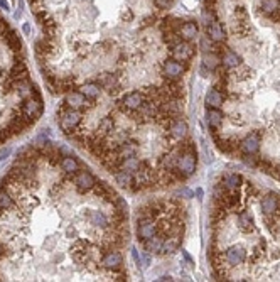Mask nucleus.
Here are the masks:
<instances>
[{
  "label": "nucleus",
  "mask_w": 280,
  "mask_h": 282,
  "mask_svg": "<svg viewBox=\"0 0 280 282\" xmlns=\"http://www.w3.org/2000/svg\"><path fill=\"white\" fill-rule=\"evenodd\" d=\"M58 122H59V127H61V130L66 133V135L71 137V133L76 130L78 127L83 123V113H81V110H75V108H70L68 105H63V107H59L58 110Z\"/></svg>",
  "instance_id": "f257e3e1"
},
{
  "label": "nucleus",
  "mask_w": 280,
  "mask_h": 282,
  "mask_svg": "<svg viewBox=\"0 0 280 282\" xmlns=\"http://www.w3.org/2000/svg\"><path fill=\"white\" fill-rule=\"evenodd\" d=\"M22 113L26 115V117H29L31 120H38L41 115H43L44 112V105H43V96H41L39 93V90L36 88L34 90V93H32L31 98H26V100H22Z\"/></svg>",
  "instance_id": "f03ea898"
},
{
  "label": "nucleus",
  "mask_w": 280,
  "mask_h": 282,
  "mask_svg": "<svg viewBox=\"0 0 280 282\" xmlns=\"http://www.w3.org/2000/svg\"><path fill=\"white\" fill-rule=\"evenodd\" d=\"M196 164H197L196 152H182L181 157H179L177 168L174 171H176V174L179 176L181 181H186L187 178H191V176L194 174Z\"/></svg>",
  "instance_id": "7ed1b4c3"
},
{
  "label": "nucleus",
  "mask_w": 280,
  "mask_h": 282,
  "mask_svg": "<svg viewBox=\"0 0 280 282\" xmlns=\"http://www.w3.org/2000/svg\"><path fill=\"white\" fill-rule=\"evenodd\" d=\"M145 101V95L144 91H132L123 96L122 100L117 101V112H137Z\"/></svg>",
  "instance_id": "20e7f679"
},
{
  "label": "nucleus",
  "mask_w": 280,
  "mask_h": 282,
  "mask_svg": "<svg viewBox=\"0 0 280 282\" xmlns=\"http://www.w3.org/2000/svg\"><path fill=\"white\" fill-rule=\"evenodd\" d=\"M64 105L75 110H90L96 105V101L86 100V96L80 90H70L64 95Z\"/></svg>",
  "instance_id": "39448f33"
},
{
  "label": "nucleus",
  "mask_w": 280,
  "mask_h": 282,
  "mask_svg": "<svg viewBox=\"0 0 280 282\" xmlns=\"http://www.w3.org/2000/svg\"><path fill=\"white\" fill-rule=\"evenodd\" d=\"M157 235V223H155V218H150V216H142V218H137V238L139 242H145L147 238Z\"/></svg>",
  "instance_id": "423d86ee"
},
{
  "label": "nucleus",
  "mask_w": 280,
  "mask_h": 282,
  "mask_svg": "<svg viewBox=\"0 0 280 282\" xmlns=\"http://www.w3.org/2000/svg\"><path fill=\"white\" fill-rule=\"evenodd\" d=\"M187 68H189V64L187 63H181L177 61V59H166V61L162 63V71H164V76L169 78V80H179L184 73L187 71Z\"/></svg>",
  "instance_id": "0eeeda50"
},
{
  "label": "nucleus",
  "mask_w": 280,
  "mask_h": 282,
  "mask_svg": "<svg viewBox=\"0 0 280 282\" xmlns=\"http://www.w3.org/2000/svg\"><path fill=\"white\" fill-rule=\"evenodd\" d=\"M194 53H196V49H194V46L191 44V41H179L177 44H174L171 48L172 58L181 63L191 61L192 56H194Z\"/></svg>",
  "instance_id": "6e6552de"
},
{
  "label": "nucleus",
  "mask_w": 280,
  "mask_h": 282,
  "mask_svg": "<svg viewBox=\"0 0 280 282\" xmlns=\"http://www.w3.org/2000/svg\"><path fill=\"white\" fill-rule=\"evenodd\" d=\"M246 258V250L241 247V245H235V247H229L226 252H223V260L224 265L229 267H236L241 265Z\"/></svg>",
  "instance_id": "1a4fd4ad"
},
{
  "label": "nucleus",
  "mask_w": 280,
  "mask_h": 282,
  "mask_svg": "<svg viewBox=\"0 0 280 282\" xmlns=\"http://www.w3.org/2000/svg\"><path fill=\"white\" fill-rule=\"evenodd\" d=\"M73 183H75V186L78 188V191L86 193V191H91V189L95 188L96 179L93 178V174L88 173V171L80 169L76 174H73Z\"/></svg>",
  "instance_id": "9d476101"
},
{
  "label": "nucleus",
  "mask_w": 280,
  "mask_h": 282,
  "mask_svg": "<svg viewBox=\"0 0 280 282\" xmlns=\"http://www.w3.org/2000/svg\"><path fill=\"white\" fill-rule=\"evenodd\" d=\"M100 260H102V265L105 267V269L117 270V269H120V267H122L123 257H122V253L117 250V248H108V250L102 255Z\"/></svg>",
  "instance_id": "9b49d317"
},
{
  "label": "nucleus",
  "mask_w": 280,
  "mask_h": 282,
  "mask_svg": "<svg viewBox=\"0 0 280 282\" xmlns=\"http://www.w3.org/2000/svg\"><path fill=\"white\" fill-rule=\"evenodd\" d=\"M260 144H261L260 133L251 132L240 140V151L243 154H256L260 151Z\"/></svg>",
  "instance_id": "f8f14e48"
},
{
  "label": "nucleus",
  "mask_w": 280,
  "mask_h": 282,
  "mask_svg": "<svg viewBox=\"0 0 280 282\" xmlns=\"http://www.w3.org/2000/svg\"><path fill=\"white\" fill-rule=\"evenodd\" d=\"M181 149H179V146L172 147L171 151H167V154L162 156V159H160V169L162 171H174L177 168V163H179V157H181Z\"/></svg>",
  "instance_id": "ddd939ff"
},
{
  "label": "nucleus",
  "mask_w": 280,
  "mask_h": 282,
  "mask_svg": "<svg viewBox=\"0 0 280 282\" xmlns=\"http://www.w3.org/2000/svg\"><path fill=\"white\" fill-rule=\"evenodd\" d=\"M206 36L216 44H221L226 41V32H224V27L221 26V22H218V19L206 26Z\"/></svg>",
  "instance_id": "4468645a"
},
{
  "label": "nucleus",
  "mask_w": 280,
  "mask_h": 282,
  "mask_svg": "<svg viewBox=\"0 0 280 282\" xmlns=\"http://www.w3.org/2000/svg\"><path fill=\"white\" fill-rule=\"evenodd\" d=\"M167 133H169V137L174 138V140L181 142L182 138H186V135H187V123L181 118L172 120L171 125L167 128Z\"/></svg>",
  "instance_id": "2eb2a0df"
},
{
  "label": "nucleus",
  "mask_w": 280,
  "mask_h": 282,
  "mask_svg": "<svg viewBox=\"0 0 280 282\" xmlns=\"http://www.w3.org/2000/svg\"><path fill=\"white\" fill-rule=\"evenodd\" d=\"M86 218H88V223L91 226H96V228L108 230L110 226H112V221H110V218L103 213V211H100V210L90 211V213L86 215Z\"/></svg>",
  "instance_id": "dca6fc26"
},
{
  "label": "nucleus",
  "mask_w": 280,
  "mask_h": 282,
  "mask_svg": "<svg viewBox=\"0 0 280 282\" xmlns=\"http://www.w3.org/2000/svg\"><path fill=\"white\" fill-rule=\"evenodd\" d=\"M218 54H221V64L228 69H233V68H236L241 64V58L238 56L235 51H229L228 48L219 49Z\"/></svg>",
  "instance_id": "f3484780"
},
{
  "label": "nucleus",
  "mask_w": 280,
  "mask_h": 282,
  "mask_svg": "<svg viewBox=\"0 0 280 282\" xmlns=\"http://www.w3.org/2000/svg\"><path fill=\"white\" fill-rule=\"evenodd\" d=\"M238 226H240L241 232L245 233H250L255 230V218H253V213L248 210L241 211L240 215H238Z\"/></svg>",
  "instance_id": "a211bd4d"
},
{
  "label": "nucleus",
  "mask_w": 280,
  "mask_h": 282,
  "mask_svg": "<svg viewBox=\"0 0 280 282\" xmlns=\"http://www.w3.org/2000/svg\"><path fill=\"white\" fill-rule=\"evenodd\" d=\"M93 193L96 196L103 198V200H115V198L118 196L117 193H115V189L105 181H96L95 188H93Z\"/></svg>",
  "instance_id": "6ab92c4d"
},
{
  "label": "nucleus",
  "mask_w": 280,
  "mask_h": 282,
  "mask_svg": "<svg viewBox=\"0 0 280 282\" xmlns=\"http://www.w3.org/2000/svg\"><path fill=\"white\" fill-rule=\"evenodd\" d=\"M278 200L280 198L277 195H267L261 200L260 206H261V211H263V215H277V208H278Z\"/></svg>",
  "instance_id": "aec40b11"
},
{
  "label": "nucleus",
  "mask_w": 280,
  "mask_h": 282,
  "mask_svg": "<svg viewBox=\"0 0 280 282\" xmlns=\"http://www.w3.org/2000/svg\"><path fill=\"white\" fill-rule=\"evenodd\" d=\"M144 243V248L149 253H155V255H162V243H164V238L160 237V235H154V237L147 238Z\"/></svg>",
  "instance_id": "412c9836"
},
{
  "label": "nucleus",
  "mask_w": 280,
  "mask_h": 282,
  "mask_svg": "<svg viewBox=\"0 0 280 282\" xmlns=\"http://www.w3.org/2000/svg\"><path fill=\"white\" fill-rule=\"evenodd\" d=\"M80 91L86 96V100L96 101V100H98L100 93H102V86H100L96 81H90V83H85V85H81L80 86Z\"/></svg>",
  "instance_id": "4be33fe9"
},
{
  "label": "nucleus",
  "mask_w": 280,
  "mask_h": 282,
  "mask_svg": "<svg viewBox=\"0 0 280 282\" xmlns=\"http://www.w3.org/2000/svg\"><path fill=\"white\" fill-rule=\"evenodd\" d=\"M197 32H199V29H197L196 22L186 21V22H182L181 29H179V36H181L182 41H192L197 36Z\"/></svg>",
  "instance_id": "5701e85b"
},
{
  "label": "nucleus",
  "mask_w": 280,
  "mask_h": 282,
  "mask_svg": "<svg viewBox=\"0 0 280 282\" xmlns=\"http://www.w3.org/2000/svg\"><path fill=\"white\" fill-rule=\"evenodd\" d=\"M113 176H115V183H117L120 188L130 189L134 186V173H130V171L118 169L117 173H113Z\"/></svg>",
  "instance_id": "b1692460"
},
{
  "label": "nucleus",
  "mask_w": 280,
  "mask_h": 282,
  "mask_svg": "<svg viewBox=\"0 0 280 282\" xmlns=\"http://www.w3.org/2000/svg\"><path fill=\"white\" fill-rule=\"evenodd\" d=\"M181 242H182V235H167L162 243V255H166V253H174L179 248Z\"/></svg>",
  "instance_id": "393cba45"
},
{
  "label": "nucleus",
  "mask_w": 280,
  "mask_h": 282,
  "mask_svg": "<svg viewBox=\"0 0 280 282\" xmlns=\"http://www.w3.org/2000/svg\"><path fill=\"white\" fill-rule=\"evenodd\" d=\"M137 152H139V146H137V142H134V140H125L117 147V154L120 159H125V157H130V156H137Z\"/></svg>",
  "instance_id": "a878e982"
},
{
  "label": "nucleus",
  "mask_w": 280,
  "mask_h": 282,
  "mask_svg": "<svg viewBox=\"0 0 280 282\" xmlns=\"http://www.w3.org/2000/svg\"><path fill=\"white\" fill-rule=\"evenodd\" d=\"M224 101V96L218 88H213L206 93V107L208 108H219Z\"/></svg>",
  "instance_id": "bb28decb"
},
{
  "label": "nucleus",
  "mask_w": 280,
  "mask_h": 282,
  "mask_svg": "<svg viewBox=\"0 0 280 282\" xmlns=\"http://www.w3.org/2000/svg\"><path fill=\"white\" fill-rule=\"evenodd\" d=\"M221 64V58H219L218 53L211 51V53H204L203 56V69H208V71H216Z\"/></svg>",
  "instance_id": "cd10ccee"
},
{
  "label": "nucleus",
  "mask_w": 280,
  "mask_h": 282,
  "mask_svg": "<svg viewBox=\"0 0 280 282\" xmlns=\"http://www.w3.org/2000/svg\"><path fill=\"white\" fill-rule=\"evenodd\" d=\"M206 120H208V125L211 128H219L223 123V112L219 108H208Z\"/></svg>",
  "instance_id": "c85d7f7f"
},
{
  "label": "nucleus",
  "mask_w": 280,
  "mask_h": 282,
  "mask_svg": "<svg viewBox=\"0 0 280 282\" xmlns=\"http://www.w3.org/2000/svg\"><path fill=\"white\" fill-rule=\"evenodd\" d=\"M61 169L64 171L66 174H76L78 171H80V163H78V159L76 157H73V156H66V157H63L61 159Z\"/></svg>",
  "instance_id": "c756f323"
},
{
  "label": "nucleus",
  "mask_w": 280,
  "mask_h": 282,
  "mask_svg": "<svg viewBox=\"0 0 280 282\" xmlns=\"http://www.w3.org/2000/svg\"><path fill=\"white\" fill-rule=\"evenodd\" d=\"M144 164H145V161L139 159L137 156H130V157H125V159H122L120 169H125V171H130V173H135V171H139Z\"/></svg>",
  "instance_id": "7c9ffc66"
},
{
  "label": "nucleus",
  "mask_w": 280,
  "mask_h": 282,
  "mask_svg": "<svg viewBox=\"0 0 280 282\" xmlns=\"http://www.w3.org/2000/svg\"><path fill=\"white\" fill-rule=\"evenodd\" d=\"M164 90L167 91L169 96H181L182 95V85L179 80H169V78H166V81H164Z\"/></svg>",
  "instance_id": "2f4dec72"
},
{
  "label": "nucleus",
  "mask_w": 280,
  "mask_h": 282,
  "mask_svg": "<svg viewBox=\"0 0 280 282\" xmlns=\"http://www.w3.org/2000/svg\"><path fill=\"white\" fill-rule=\"evenodd\" d=\"M278 9H280V0H261L260 4L261 14H265L267 17H272Z\"/></svg>",
  "instance_id": "473e14b6"
},
{
  "label": "nucleus",
  "mask_w": 280,
  "mask_h": 282,
  "mask_svg": "<svg viewBox=\"0 0 280 282\" xmlns=\"http://www.w3.org/2000/svg\"><path fill=\"white\" fill-rule=\"evenodd\" d=\"M241 184V178L240 174H228L223 181V186L228 189V191H235V189L240 188Z\"/></svg>",
  "instance_id": "72a5a7b5"
},
{
  "label": "nucleus",
  "mask_w": 280,
  "mask_h": 282,
  "mask_svg": "<svg viewBox=\"0 0 280 282\" xmlns=\"http://www.w3.org/2000/svg\"><path fill=\"white\" fill-rule=\"evenodd\" d=\"M0 206L4 208V210H11L16 205H14V198L11 196V193L7 191L6 188H0Z\"/></svg>",
  "instance_id": "f704fd0d"
},
{
  "label": "nucleus",
  "mask_w": 280,
  "mask_h": 282,
  "mask_svg": "<svg viewBox=\"0 0 280 282\" xmlns=\"http://www.w3.org/2000/svg\"><path fill=\"white\" fill-rule=\"evenodd\" d=\"M199 48L203 49V53H211V51L216 49V43L211 41L208 36H204V38H201L199 41ZM214 53H216V51H214Z\"/></svg>",
  "instance_id": "c9c22d12"
},
{
  "label": "nucleus",
  "mask_w": 280,
  "mask_h": 282,
  "mask_svg": "<svg viewBox=\"0 0 280 282\" xmlns=\"http://www.w3.org/2000/svg\"><path fill=\"white\" fill-rule=\"evenodd\" d=\"M155 7L159 9V11H166V9H169L174 4V0H154Z\"/></svg>",
  "instance_id": "e433bc0d"
},
{
  "label": "nucleus",
  "mask_w": 280,
  "mask_h": 282,
  "mask_svg": "<svg viewBox=\"0 0 280 282\" xmlns=\"http://www.w3.org/2000/svg\"><path fill=\"white\" fill-rule=\"evenodd\" d=\"M44 248H46V252H53L54 248H56V240L48 238V240H46V243H44Z\"/></svg>",
  "instance_id": "4c0bfd02"
},
{
  "label": "nucleus",
  "mask_w": 280,
  "mask_h": 282,
  "mask_svg": "<svg viewBox=\"0 0 280 282\" xmlns=\"http://www.w3.org/2000/svg\"><path fill=\"white\" fill-rule=\"evenodd\" d=\"M66 235H68V238H73V235H75V228H73V226H68Z\"/></svg>",
  "instance_id": "58836bf2"
},
{
  "label": "nucleus",
  "mask_w": 280,
  "mask_h": 282,
  "mask_svg": "<svg viewBox=\"0 0 280 282\" xmlns=\"http://www.w3.org/2000/svg\"><path fill=\"white\" fill-rule=\"evenodd\" d=\"M11 154V149H4L2 152H0V159H6V156Z\"/></svg>",
  "instance_id": "ea45409f"
},
{
  "label": "nucleus",
  "mask_w": 280,
  "mask_h": 282,
  "mask_svg": "<svg viewBox=\"0 0 280 282\" xmlns=\"http://www.w3.org/2000/svg\"><path fill=\"white\" fill-rule=\"evenodd\" d=\"M275 168H277V176L280 178V166H275Z\"/></svg>",
  "instance_id": "a19ab883"
},
{
  "label": "nucleus",
  "mask_w": 280,
  "mask_h": 282,
  "mask_svg": "<svg viewBox=\"0 0 280 282\" xmlns=\"http://www.w3.org/2000/svg\"><path fill=\"white\" fill-rule=\"evenodd\" d=\"M0 258H2V252H0Z\"/></svg>",
  "instance_id": "79ce46f5"
}]
</instances>
